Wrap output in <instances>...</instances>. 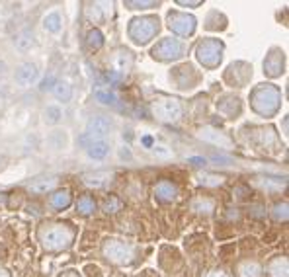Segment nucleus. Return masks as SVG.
Here are the masks:
<instances>
[{"label": "nucleus", "mask_w": 289, "mask_h": 277, "mask_svg": "<svg viewBox=\"0 0 289 277\" xmlns=\"http://www.w3.org/2000/svg\"><path fill=\"white\" fill-rule=\"evenodd\" d=\"M40 240L45 250L59 252L70 246V242L74 240V230L68 224H49L40 230Z\"/></svg>", "instance_id": "obj_1"}, {"label": "nucleus", "mask_w": 289, "mask_h": 277, "mask_svg": "<svg viewBox=\"0 0 289 277\" xmlns=\"http://www.w3.org/2000/svg\"><path fill=\"white\" fill-rule=\"evenodd\" d=\"M280 102L282 94L276 86L272 84H262L252 92V108L260 114V116H272L280 110Z\"/></svg>", "instance_id": "obj_2"}, {"label": "nucleus", "mask_w": 289, "mask_h": 277, "mask_svg": "<svg viewBox=\"0 0 289 277\" xmlns=\"http://www.w3.org/2000/svg\"><path fill=\"white\" fill-rule=\"evenodd\" d=\"M158 34V20L152 18V16H146V18H135L131 20L129 26V36L135 43H148L154 36Z\"/></svg>", "instance_id": "obj_3"}, {"label": "nucleus", "mask_w": 289, "mask_h": 277, "mask_svg": "<svg viewBox=\"0 0 289 277\" xmlns=\"http://www.w3.org/2000/svg\"><path fill=\"white\" fill-rule=\"evenodd\" d=\"M104 254L110 262L114 264H131L133 258H135V250L133 246L125 244L122 240H108L106 246H104Z\"/></svg>", "instance_id": "obj_4"}, {"label": "nucleus", "mask_w": 289, "mask_h": 277, "mask_svg": "<svg viewBox=\"0 0 289 277\" xmlns=\"http://www.w3.org/2000/svg\"><path fill=\"white\" fill-rule=\"evenodd\" d=\"M152 112L154 116L160 119V121H166V123H172V121H178L182 118V106L180 102L174 98H160L154 102L152 106Z\"/></svg>", "instance_id": "obj_5"}, {"label": "nucleus", "mask_w": 289, "mask_h": 277, "mask_svg": "<svg viewBox=\"0 0 289 277\" xmlns=\"http://www.w3.org/2000/svg\"><path fill=\"white\" fill-rule=\"evenodd\" d=\"M221 53H223V45L215 40H207L198 45V59L202 60L207 66H215L221 60Z\"/></svg>", "instance_id": "obj_6"}, {"label": "nucleus", "mask_w": 289, "mask_h": 277, "mask_svg": "<svg viewBox=\"0 0 289 277\" xmlns=\"http://www.w3.org/2000/svg\"><path fill=\"white\" fill-rule=\"evenodd\" d=\"M110 129H112V123L108 121L106 118L102 116H98V118H92L88 121V127H86V133L82 135V142H88V140H92V142H98V140H102L108 133H110Z\"/></svg>", "instance_id": "obj_7"}, {"label": "nucleus", "mask_w": 289, "mask_h": 277, "mask_svg": "<svg viewBox=\"0 0 289 277\" xmlns=\"http://www.w3.org/2000/svg\"><path fill=\"white\" fill-rule=\"evenodd\" d=\"M168 28L180 36H192L196 30V18L182 14V12H170L168 14Z\"/></svg>", "instance_id": "obj_8"}, {"label": "nucleus", "mask_w": 289, "mask_h": 277, "mask_svg": "<svg viewBox=\"0 0 289 277\" xmlns=\"http://www.w3.org/2000/svg\"><path fill=\"white\" fill-rule=\"evenodd\" d=\"M182 43L176 40H162L154 49H152V57L154 59H162V60H168V59H178L182 55Z\"/></svg>", "instance_id": "obj_9"}, {"label": "nucleus", "mask_w": 289, "mask_h": 277, "mask_svg": "<svg viewBox=\"0 0 289 277\" xmlns=\"http://www.w3.org/2000/svg\"><path fill=\"white\" fill-rule=\"evenodd\" d=\"M36 80H38V68H36V64H32V62H24L20 68L16 70V82H18L20 86H24V88L32 86Z\"/></svg>", "instance_id": "obj_10"}, {"label": "nucleus", "mask_w": 289, "mask_h": 277, "mask_svg": "<svg viewBox=\"0 0 289 277\" xmlns=\"http://www.w3.org/2000/svg\"><path fill=\"white\" fill-rule=\"evenodd\" d=\"M112 64H114V66H112V72L124 76V74H127V72L131 70V66H133V55H131L129 51H120V53L114 57V62H112Z\"/></svg>", "instance_id": "obj_11"}, {"label": "nucleus", "mask_w": 289, "mask_h": 277, "mask_svg": "<svg viewBox=\"0 0 289 277\" xmlns=\"http://www.w3.org/2000/svg\"><path fill=\"white\" fill-rule=\"evenodd\" d=\"M264 70L268 76H280L284 72V55L280 51H272L264 60Z\"/></svg>", "instance_id": "obj_12"}, {"label": "nucleus", "mask_w": 289, "mask_h": 277, "mask_svg": "<svg viewBox=\"0 0 289 277\" xmlns=\"http://www.w3.org/2000/svg\"><path fill=\"white\" fill-rule=\"evenodd\" d=\"M112 180H114V172L102 170V172H92V174H86V176H84V184H86L88 188L100 190V188H104V186H108Z\"/></svg>", "instance_id": "obj_13"}, {"label": "nucleus", "mask_w": 289, "mask_h": 277, "mask_svg": "<svg viewBox=\"0 0 289 277\" xmlns=\"http://www.w3.org/2000/svg\"><path fill=\"white\" fill-rule=\"evenodd\" d=\"M200 137L207 140V142H213V144H217V146H221V148H228L230 146V138L227 135H223V133H219V131H213V129H202V133H200Z\"/></svg>", "instance_id": "obj_14"}, {"label": "nucleus", "mask_w": 289, "mask_h": 277, "mask_svg": "<svg viewBox=\"0 0 289 277\" xmlns=\"http://www.w3.org/2000/svg\"><path fill=\"white\" fill-rule=\"evenodd\" d=\"M176 186L172 184V182H158L156 186H154V196L160 199V201H172V199H176Z\"/></svg>", "instance_id": "obj_15"}, {"label": "nucleus", "mask_w": 289, "mask_h": 277, "mask_svg": "<svg viewBox=\"0 0 289 277\" xmlns=\"http://www.w3.org/2000/svg\"><path fill=\"white\" fill-rule=\"evenodd\" d=\"M55 186H57V180L55 178H42L30 184V192H34V194H47Z\"/></svg>", "instance_id": "obj_16"}, {"label": "nucleus", "mask_w": 289, "mask_h": 277, "mask_svg": "<svg viewBox=\"0 0 289 277\" xmlns=\"http://www.w3.org/2000/svg\"><path fill=\"white\" fill-rule=\"evenodd\" d=\"M108 152H110V144H108V142H104V140L90 142V146H88V154H90L92 158H96V160L106 158V156H108Z\"/></svg>", "instance_id": "obj_17"}, {"label": "nucleus", "mask_w": 289, "mask_h": 277, "mask_svg": "<svg viewBox=\"0 0 289 277\" xmlns=\"http://www.w3.org/2000/svg\"><path fill=\"white\" fill-rule=\"evenodd\" d=\"M262 270L256 262H244L238 266V277H260Z\"/></svg>", "instance_id": "obj_18"}, {"label": "nucleus", "mask_w": 289, "mask_h": 277, "mask_svg": "<svg viewBox=\"0 0 289 277\" xmlns=\"http://www.w3.org/2000/svg\"><path fill=\"white\" fill-rule=\"evenodd\" d=\"M270 274L272 277H288V260L286 258H278L270 264Z\"/></svg>", "instance_id": "obj_19"}, {"label": "nucleus", "mask_w": 289, "mask_h": 277, "mask_svg": "<svg viewBox=\"0 0 289 277\" xmlns=\"http://www.w3.org/2000/svg\"><path fill=\"white\" fill-rule=\"evenodd\" d=\"M53 94L61 100V102H68L70 96H72V86H70L68 82H55Z\"/></svg>", "instance_id": "obj_20"}, {"label": "nucleus", "mask_w": 289, "mask_h": 277, "mask_svg": "<svg viewBox=\"0 0 289 277\" xmlns=\"http://www.w3.org/2000/svg\"><path fill=\"white\" fill-rule=\"evenodd\" d=\"M256 184H258L262 190H266V192H274V190L286 188V182L282 178H258Z\"/></svg>", "instance_id": "obj_21"}, {"label": "nucleus", "mask_w": 289, "mask_h": 277, "mask_svg": "<svg viewBox=\"0 0 289 277\" xmlns=\"http://www.w3.org/2000/svg\"><path fill=\"white\" fill-rule=\"evenodd\" d=\"M51 205H53L55 209H64V207H68V205H70V194H68L66 190L57 192L55 196H51Z\"/></svg>", "instance_id": "obj_22"}, {"label": "nucleus", "mask_w": 289, "mask_h": 277, "mask_svg": "<svg viewBox=\"0 0 289 277\" xmlns=\"http://www.w3.org/2000/svg\"><path fill=\"white\" fill-rule=\"evenodd\" d=\"M94 209H96V203H94V199L90 196H82L78 199V203H76V211L82 213V215H90Z\"/></svg>", "instance_id": "obj_23"}, {"label": "nucleus", "mask_w": 289, "mask_h": 277, "mask_svg": "<svg viewBox=\"0 0 289 277\" xmlns=\"http://www.w3.org/2000/svg\"><path fill=\"white\" fill-rule=\"evenodd\" d=\"M198 182H200L202 186L215 188V186H221V184L225 182V178L219 176V174H200V176H198Z\"/></svg>", "instance_id": "obj_24"}, {"label": "nucleus", "mask_w": 289, "mask_h": 277, "mask_svg": "<svg viewBox=\"0 0 289 277\" xmlns=\"http://www.w3.org/2000/svg\"><path fill=\"white\" fill-rule=\"evenodd\" d=\"M32 45H34V36L30 34V32H24V34H20L18 38H16V47L20 49V51H30L32 49Z\"/></svg>", "instance_id": "obj_25"}, {"label": "nucleus", "mask_w": 289, "mask_h": 277, "mask_svg": "<svg viewBox=\"0 0 289 277\" xmlns=\"http://www.w3.org/2000/svg\"><path fill=\"white\" fill-rule=\"evenodd\" d=\"M96 100L106 106H118V96L110 90H96Z\"/></svg>", "instance_id": "obj_26"}, {"label": "nucleus", "mask_w": 289, "mask_h": 277, "mask_svg": "<svg viewBox=\"0 0 289 277\" xmlns=\"http://www.w3.org/2000/svg\"><path fill=\"white\" fill-rule=\"evenodd\" d=\"M192 207H194V211H198V213L209 215V213L213 211V201H211V199H196V201L192 203Z\"/></svg>", "instance_id": "obj_27"}, {"label": "nucleus", "mask_w": 289, "mask_h": 277, "mask_svg": "<svg viewBox=\"0 0 289 277\" xmlns=\"http://www.w3.org/2000/svg\"><path fill=\"white\" fill-rule=\"evenodd\" d=\"M122 199H118L116 196H110V198L104 201V211L106 213H118L122 209Z\"/></svg>", "instance_id": "obj_28"}, {"label": "nucleus", "mask_w": 289, "mask_h": 277, "mask_svg": "<svg viewBox=\"0 0 289 277\" xmlns=\"http://www.w3.org/2000/svg\"><path fill=\"white\" fill-rule=\"evenodd\" d=\"M88 45H90V49H100L104 45V36L100 30H92L90 34H88Z\"/></svg>", "instance_id": "obj_29"}, {"label": "nucleus", "mask_w": 289, "mask_h": 277, "mask_svg": "<svg viewBox=\"0 0 289 277\" xmlns=\"http://www.w3.org/2000/svg\"><path fill=\"white\" fill-rule=\"evenodd\" d=\"M43 26H45V30H49V32H59V28H61V16H59V14H49V16L43 20Z\"/></svg>", "instance_id": "obj_30"}, {"label": "nucleus", "mask_w": 289, "mask_h": 277, "mask_svg": "<svg viewBox=\"0 0 289 277\" xmlns=\"http://www.w3.org/2000/svg\"><path fill=\"white\" fill-rule=\"evenodd\" d=\"M59 118H61V110L59 108H47V112H45V119L49 121V123H57L59 121Z\"/></svg>", "instance_id": "obj_31"}, {"label": "nucleus", "mask_w": 289, "mask_h": 277, "mask_svg": "<svg viewBox=\"0 0 289 277\" xmlns=\"http://www.w3.org/2000/svg\"><path fill=\"white\" fill-rule=\"evenodd\" d=\"M274 217L278 218V220H286V218H288V203L276 205V209H274Z\"/></svg>", "instance_id": "obj_32"}, {"label": "nucleus", "mask_w": 289, "mask_h": 277, "mask_svg": "<svg viewBox=\"0 0 289 277\" xmlns=\"http://www.w3.org/2000/svg\"><path fill=\"white\" fill-rule=\"evenodd\" d=\"M127 6L131 10H139V8H146V6H156V2H127Z\"/></svg>", "instance_id": "obj_33"}, {"label": "nucleus", "mask_w": 289, "mask_h": 277, "mask_svg": "<svg viewBox=\"0 0 289 277\" xmlns=\"http://www.w3.org/2000/svg\"><path fill=\"white\" fill-rule=\"evenodd\" d=\"M188 162H192L194 166H206V158H202V156H192V158H188Z\"/></svg>", "instance_id": "obj_34"}, {"label": "nucleus", "mask_w": 289, "mask_h": 277, "mask_svg": "<svg viewBox=\"0 0 289 277\" xmlns=\"http://www.w3.org/2000/svg\"><path fill=\"white\" fill-rule=\"evenodd\" d=\"M51 84H53V76H49V78L43 80L42 88H43V90H47V88H51Z\"/></svg>", "instance_id": "obj_35"}, {"label": "nucleus", "mask_w": 289, "mask_h": 277, "mask_svg": "<svg viewBox=\"0 0 289 277\" xmlns=\"http://www.w3.org/2000/svg\"><path fill=\"white\" fill-rule=\"evenodd\" d=\"M206 277H227V274H225V272H211V274Z\"/></svg>", "instance_id": "obj_36"}, {"label": "nucleus", "mask_w": 289, "mask_h": 277, "mask_svg": "<svg viewBox=\"0 0 289 277\" xmlns=\"http://www.w3.org/2000/svg\"><path fill=\"white\" fill-rule=\"evenodd\" d=\"M141 142H143L144 146H152V138L150 137H143L141 138Z\"/></svg>", "instance_id": "obj_37"}, {"label": "nucleus", "mask_w": 289, "mask_h": 277, "mask_svg": "<svg viewBox=\"0 0 289 277\" xmlns=\"http://www.w3.org/2000/svg\"><path fill=\"white\" fill-rule=\"evenodd\" d=\"M0 277H10V274H8L6 270H2V268H0Z\"/></svg>", "instance_id": "obj_38"}, {"label": "nucleus", "mask_w": 289, "mask_h": 277, "mask_svg": "<svg viewBox=\"0 0 289 277\" xmlns=\"http://www.w3.org/2000/svg\"><path fill=\"white\" fill-rule=\"evenodd\" d=\"M62 277H78V276H76V274H72V272H70V274H64V276H62Z\"/></svg>", "instance_id": "obj_39"}]
</instances>
